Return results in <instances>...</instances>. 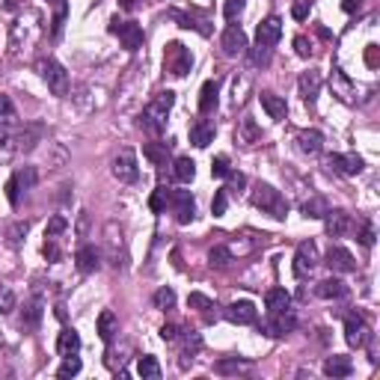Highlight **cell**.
<instances>
[{
    "label": "cell",
    "instance_id": "cb8c5ba5",
    "mask_svg": "<svg viewBox=\"0 0 380 380\" xmlns=\"http://www.w3.org/2000/svg\"><path fill=\"white\" fill-rule=\"evenodd\" d=\"M324 375L333 377V380H336V377H351V375H354V359L333 354V357H327V363H324Z\"/></svg>",
    "mask_w": 380,
    "mask_h": 380
},
{
    "label": "cell",
    "instance_id": "44dd1931",
    "mask_svg": "<svg viewBox=\"0 0 380 380\" xmlns=\"http://www.w3.org/2000/svg\"><path fill=\"white\" fill-rule=\"evenodd\" d=\"M235 140H238L241 146H256V143L261 140V128L256 125V119H252V116H244V119H238Z\"/></svg>",
    "mask_w": 380,
    "mask_h": 380
},
{
    "label": "cell",
    "instance_id": "ab89813d",
    "mask_svg": "<svg viewBox=\"0 0 380 380\" xmlns=\"http://www.w3.org/2000/svg\"><path fill=\"white\" fill-rule=\"evenodd\" d=\"M187 306H190V309H199V312H205L208 318H211V309H217L211 297H205V294H199V292H193V294L187 297Z\"/></svg>",
    "mask_w": 380,
    "mask_h": 380
},
{
    "label": "cell",
    "instance_id": "94428289",
    "mask_svg": "<svg viewBox=\"0 0 380 380\" xmlns=\"http://www.w3.org/2000/svg\"><path fill=\"white\" fill-rule=\"evenodd\" d=\"M48 3H60V0H48Z\"/></svg>",
    "mask_w": 380,
    "mask_h": 380
},
{
    "label": "cell",
    "instance_id": "7c38bea8",
    "mask_svg": "<svg viewBox=\"0 0 380 380\" xmlns=\"http://www.w3.org/2000/svg\"><path fill=\"white\" fill-rule=\"evenodd\" d=\"M220 48L226 57H241V54L247 51V33H244L238 24H229L220 36Z\"/></svg>",
    "mask_w": 380,
    "mask_h": 380
},
{
    "label": "cell",
    "instance_id": "d4e9b609",
    "mask_svg": "<svg viewBox=\"0 0 380 380\" xmlns=\"http://www.w3.org/2000/svg\"><path fill=\"white\" fill-rule=\"evenodd\" d=\"M315 294L324 297V300H342V297H348V285L342 283V279L330 276V279H321V283L315 285Z\"/></svg>",
    "mask_w": 380,
    "mask_h": 380
},
{
    "label": "cell",
    "instance_id": "8992f818",
    "mask_svg": "<svg viewBox=\"0 0 380 380\" xmlns=\"http://www.w3.org/2000/svg\"><path fill=\"white\" fill-rule=\"evenodd\" d=\"M345 339L351 348H366L372 342V327L359 312H351L345 318Z\"/></svg>",
    "mask_w": 380,
    "mask_h": 380
},
{
    "label": "cell",
    "instance_id": "ba28073f",
    "mask_svg": "<svg viewBox=\"0 0 380 380\" xmlns=\"http://www.w3.org/2000/svg\"><path fill=\"white\" fill-rule=\"evenodd\" d=\"M315 268H318V247H315V241L297 244V252H294V276L297 279H306Z\"/></svg>",
    "mask_w": 380,
    "mask_h": 380
},
{
    "label": "cell",
    "instance_id": "816d5d0a",
    "mask_svg": "<svg viewBox=\"0 0 380 380\" xmlns=\"http://www.w3.org/2000/svg\"><path fill=\"white\" fill-rule=\"evenodd\" d=\"M359 244H363V247H372L375 244V226L372 223H363V229H359Z\"/></svg>",
    "mask_w": 380,
    "mask_h": 380
},
{
    "label": "cell",
    "instance_id": "6f0895ef",
    "mask_svg": "<svg viewBox=\"0 0 380 380\" xmlns=\"http://www.w3.org/2000/svg\"><path fill=\"white\" fill-rule=\"evenodd\" d=\"M226 178H229V187H226L229 193H232V190H241L244 185H247V176H244V173H229Z\"/></svg>",
    "mask_w": 380,
    "mask_h": 380
},
{
    "label": "cell",
    "instance_id": "8fae6325",
    "mask_svg": "<svg viewBox=\"0 0 380 380\" xmlns=\"http://www.w3.org/2000/svg\"><path fill=\"white\" fill-rule=\"evenodd\" d=\"M3 140H6V143H15V149H18V152H33V149H36V143L42 140V125H39V122L24 125V128H18L15 134H6Z\"/></svg>",
    "mask_w": 380,
    "mask_h": 380
},
{
    "label": "cell",
    "instance_id": "f907efd6",
    "mask_svg": "<svg viewBox=\"0 0 380 380\" xmlns=\"http://www.w3.org/2000/svg\"><path fill=\"white\" fill-rule=\"evenodd\" d=\"M178 336H182V333H178V327H176V324H164V327H161V339H164V342H169V345H176V342H178Z\"/></svg>",
    "mask_w": 380,
    "mask_h": 380
},
{
    "label": "cell",
    "instance_id": "4dcf8cb0",
    "mask_svg": "<svg viewBox=\"0 0 380 380\" xmlns=\"http://www.w3.org/2000/svg\"><path fill=\"white\" fill-rule=\"evenodd\" d=\"M143 155H146L155 167H167V161H169V143H158V140H152L143 146Z\"/></svg>",
    "mask_w": 380,
    "mask_h": 380
},
{
    "label": "cell",
    "instance_id": "f5cc1de1",
    "mask_svg": "<svg viewBox=\"0 0 380 380\" xmlns=\"http://www.w3.org/2000/svg\"><path fill=\"white\" fill-rule=\"evenodd\" d=\"M45 259H48V261H60L57 238H45Z\"/></svg>",
    "mask_w": 380,
    "mask_h": 380
},
{
    "label": "cell",
    "instance_id": "277c9868",
    "mask_svg": "<svg viewBox=\"0 0 380 380\" xmlns=\"http://www.w3.org/2000/svg\"><path fill=\"white\" fill-rule=\"evenodd\" d=\"M190 69H193V54H190V48H185L182 42H169L164 51V71L173 78H185Z\"/></svg>",
    "mask_w": 380,
    "mask_h": 380
},
{
    "label": "cell",
    "instance_id": "d6a6232c",
    "mask_svg": "<svg viewBox=\"0 0 380 380\" xmlns=\"http://www.w3.org/2000/svg\"><path fill=\"white\" fill-rule=\"evenodd\" d=\"M173 176H176V182H182V185H190L196 178V164L190 158H176V164H173Z\"/></svg>",
    "mask_w": 380,
    "mask_h": 380
},
{
    "label": "cell",
    "instance_id": "ac0fdd59",
    "mask_svg": "<svg viewBox=\"0 0 380 380\" xmlns=\"http://www.w3.org/2000/svg\"><path fill=\"white\" fill-rule=\"evenodd\" d=\"M327 167L342 176H357V173H363V158L354 155V152H351V155H330Z\"/></svg>",
    "mask_w": 380,
    "mask_h": 380
},
{
    "label": "cell",
    "instance_id": "9c48e42d",
    "mask_svg": "<svg viewBox=\"0 0 380 380\" xmlns=\"http://www.w3.org/2000/svg\"><path fill=\"white\" fill-rule=\"evenodd\" d=\"M297 330V318L292 312H276V315H270V318L261 324V333L270 339H279V336H288V333H294Z\"/></svg>",
    "mask_w": 380,
    "mask_h": 380
},
{
    "label": "cell",
    "instance_id": "680465c9",
    "mask_svg": "<svg viewBox=\"0 0 380 380\" xmlns=\"http://www.w3.org/2000/svg\"><path fill=\"white\" fill-rule=\"evenodd\" d=\"M359 6H363V0H345L342 3V9H345L348 15H354V12H359Z\"/></svg>",
    "mask_w": 380,
    "mask_h": 380
},
{
    "label": "cell",
    "instance_id": "f6af8a7d",
    "mask_svg": "<svg viewBox=\"0 0 380 380\" xmlns=\"http://www.w3.org/2000/svg\"><path fill=\"white\" fill-rule=\"evenodd\" d=\"M229 173H232L229 158H226V155H217V158L211 161V176H214V178H226Z\"/></svg>",
    "mask_w": 380,
    "mask_h": 380
},
{
    "label": "cell",
    "instance_id": "7402d4cb",
    "mask_svg": "<svg viewBox=\"0 0 380 380\" xmlns=\"http://www.w3.org/2000/svg\"><path fill=\"white\" fill-rule=\"evenodd\" d=\"M259 102H261V107H265V113L270 116V119H276V122H283V119H285L288 104H285V98H283V95H276V93H270V89H265V93L259 95Z\"/></svg>",
    "mask_w": 380,
    "mask_h": 380
},
{
    "label": "cell",
    "instance_id": "7dc6e473",
    "mask_svg": "<svg viewBox=\"0 0 380 380\" xmlns=\"http://www.w3.org/2000/svg\"><path fill=\"white\" fill-rule=\"evenodd\" d=\"M270 57H274V51H270V48H261V45H256V48H252V54H250L252 66H261V69H265L268 62H270Z\"/></svg>",
    "mask_w": 380,
    "mask_h": 380
},
{
    "label": "cell",
    "instance_id": "9f6ffc18",
    "mask_svg": "<svg viewBox=\"0 0 380 380\" xmlns=\"http://www.w3.org/2000/svg\"><path fill=\"white\" fill-rule=\"evenodd\" d=\"M6 199H9V205H18V199H21V190H18L15 178H9V182H6Z\"/></svg>",
    "mask_w": 380,
    "mask_h": 380
},
{
    "label": "cell",
    "instance_id": "d6986e66",
    "mask_svg": "<svg viewBox=\"0 0 380 380\" xmlns=\"http://www.w3.org/2000/svg\"><path fill=\"white\" fill-rule=\"evenodd\" d=\"M42 315H45V300L36 294V297H30V300L24 303V309H21V327L24 330H36L42 324Z\"/></svg>",
    "mask_w": 380,
    "mask_h": 380
},
{
    "label": "cell",
    "instance_id": "6da1fadb",
    "mask_svg": "<svg viewBox=\"0 0 380 380\" xmlns=\"http://www.w3.org/2000/svg\"><path fill=\"white\" fill-rule=\"evenodd\" d=\"M176 104V93L173 89H164V93H158L152 102L146 104V110L140 113V128L152 134V137H158V134L167 131V113L173 110Z\"/></svg>",
    "mask_w": 380,
    "mask_h": 380
},
{
    "label": "cell",
    "instance_id": "52a82bcc",
    "mask_svg": "<svg viewBox=\"0 0 380 380\" xmlns=\"http://www.w3.org/2000/svg\"><path fill=\"white\" fill-rule=\"evenodd\" d=\"M113 176L122 185H134L140 178V167H137V155L134 149H119V155L113 158Z\"/></svg>",
    "mask_w": 380,
    "mask_h": 380
},
{
    "label": "cell",
    "instance_id": "e575fe53",
    "mask_svg": "<svg viewBox=\"0 0 380 380\" xmlns=\"http://www.w3.org/2000/svg\"><path fill=\"white\" fill-rule=\"evenodd\" d=\"M300 211H303V217H312V220H324V214H327L330 208H327V202H324L321 196H312V199H306V202L300 205Z\"/></svg>",
    "mask_w": 380,
    "mask_h": 380
},
{
    "label": "cell",
    "instance_id": "f546056e",
    "mask_svg": "<svg viewBox=\"0 0 380 380\" xmlns=\"http://www.w3.org/2000/svg\"><path fill=\"white\" fill-rule=\"evenodd\" d=\"M288 306H292V294H288L285 288H270V292L265 294V309H268V315L285 312Z\"/></svg>",
    "mask_w": 380,
    "mask_h": 380
},
{
    "label": "cell",
    "instance_id": "e0dca14e",
    "mask_svg": "<svg viewBox=\"0 0 380 380\" xmlns=\"http://www.w3.org/2000/svg\"><path fill=\"white\" fill-rule=\"evenodd\" d=\"M226 318H229L232 324H256L259 318V312H256V306H252L250 300H235L226 306Z\"/></svg>",
    "mask_w": 380,
    "mask_h": 380
},
{
    "label": "cell",
    "instance_id": "83f0119b",
    "mask_svg": "<svg viewBox=\"0 0 380 380\" xmlns=\"http://www.w3.org/2000/svg\"><path fill=\"white\" fill-rule=\"evenodd\" d=\"M95 330H98V339L110 345L113 336L119 333V321H116V315L110 309H104L102 315H98V321H95Z\"/></svg>",
    "mask_w": 380,
    "mask_h": 380
},
{
    "label": "cell",
    "instance_id": "bcb514c9",
    "mask_svg": "<svg viewBox=\"0 0 380 380\" xmlns=\"http://www.w3.org/2000/svg\"><path fill=\"white\" fill-rule=\"evenodd\" d=\"M226 208H229V190H217L214 193V202H211V211H214V217H223L226 214Z\"/></svg>",
    "mask_w": 380,
    "mask_h": 380
},
{
    "label": "cell",
    "instance_id": "4fadbf2b",
    "mask_svg": "<svg viewBox=\"0 0 380 380\" xmlns=\"http://www.w3.org/2000/svg\"><path fill=\"white\" fill-rule=\"evenodd\" d=\"M279 39H283V21H279L276 15L265 18V21L259 24V30H256V45H261V48H270V51H274Z\"/></svg>",
    "mask_w": 380,
    "mask_h": 380
},
{
    "label": "cell",
    "instance_id": "c3c4849f",
    "mask_svg": "<svg viewBox=\"0 0 380 380\" xmlns=\"http://www.w3.org/2000/svg\"><path fill=\"white\" fill-rule=\"evenodd\" d=\"M309 12H312V0H294V6H292V18H294V21L309 18Z\"/></svg>",
    "mask_w": 380,
    "mask_h": 380
},
{
    "label": "cell",
    "instance_id": "b9f144b4",
    "mask_svg": "<svg viewBox=\"0 0 380 380\" xmlns=\"http://www.w3.org/2000/svg\"><path fill=\"white\" fill-rule=\"evenodd\" d=\"M66 229H69V220L62 214H57V217H51V220H48V226H45V238H60Z\"/></svg>",
    "mask_w": 380,
    "mask_h": 380
},
{
    "label": "cell",
    "instance_id": "7bdbcfd3",
    "mask_svg": "<svg viewBox=\"0 0 380 380\" xmlns=\"http://www.w3.org/2000/svg\"><path fill=\"white\" fill-rule=\"evenodd\" d=\"M152 300H155L158 309H164V312H167V309H173V306H176V292H173V288H158Z\"/></svg>",
    "mask_w": 380,
    "mask_h": 380
},
{
    "label": "cell",
    "instance_id": "9a60e30c",
    "mask_svg": "<svg viewBox=\"0 0 380 380\" xmlns=\"http://www.w3.org/2000/svg\"><path fill=\"white\" fill-rule=\"evenodd\" d=\"M75 261H78V270L80 274H95L102 268V250L95 244H84L78 252H75Z\"/></svg>",
    "mask_w": 380,
    "mask_h": 380
},
{
    "label": "cell",
    "instance_id": "db71d44e",
    "mask_svg": "<svg viewBox=\"0 0 380 380\" xmlns=\"http://www.w3.org/2000/svg\"><path fill=\"white\" fill-rule=\"evenodd\" d=\"M241 9H244V0H229V3L223 6V15L232 21V18H238V15H241Z\"/></svg>",
    "mask_w": 380,
    "mask_h": 380
},
{
    "label": "cell",
    "instance_id": "2e32d148",
    "mask_svg": "<svg viewBox=\"0 0 380 380\" xmlns=\"http://www.w3.org/2000/svg\"><path fill=\"white\" fill-rule=\"evenodd\" d=\"M321 84H324V78H321V71H303L300 80H297V89H300V95H303V102L306 104H315V98H318L321 93Z\"/></svg>",
    "mask_w": 380,
    "mask_h": 380
},
{
    "label": "cell",
    "instance_id": "11a10c76",
    "mask_svg": "<svg viewBox=\"0 0 380 380\" xmlns=\"http://www.w3.org/2000/svg\"><path fill=\"white\" fill-rule=\"evenodd\" d=\"M294 48H297V54H300V57H312V42L306 39V36H297Z\"/></svg>",
    "mask_w": 380,
    "mask_h": 380
},
{
    "label": "cell",
    "instance_id": "f35d334b",
    "mask_svg": "<svg viewBox=\"0 0 380 380\" xmlns=\"http://www.w3.org/2000/svg\"><path fill=\"white\" fill-rule=\"evenodd\" d=\"M75 375H80V359H78V354L62 357V366L57 368V377L60 380H69V377H75Z\"/></svg>",
    "mask_w": 380,
    "mask_h": 380
},
{
    "label": "cell",
    "instance_id": "4316f807",
    "mask_svg": "<svg viewBox=\"0 0 380 380\" xmlns=\"http://www.w3.org/2000/svg\"><path fill=\"white\" fill-rule=\"evenodd\" d=\"M214 125L208 122V119H199V122H193L190 125V143H193L196 149H205L208 143H214Z\"/></svg>",
    "mask_w": 380,
    "mask_h": 380
},
{
    "label": "cell",
    "instance_id": "74e56055",
    "mask_svg": "<svg viewBox=\"0 0 380 380\" xmlns=\"http://www.w3.org/2000/svg\"><path fill=\"white\" fill-rule=\"evenodd\" d=\"M208 265L211 268H229L232 265V250L229 247H214L208 252Z\"/></svg>",
    "mask_w": 380,
    "mask_h": 380
},
{
    "label": "cell",
    "instance_id": "30bf717a",
    "mask_svg": "<svg viewBox=\"0 0 380 380\" xmlns=\"http://www.w3.org/2000/svg\"><path fill=\"white\" fill-rule=\"evenodd\" d=\"M169 205H173V214L182 226H187L193 220L196 202H193V196H190V190H169Z\"/></svg>",
    "mask_w": 380,
    "mask_h": 380
},
{
    "label": "cell",
    "instance_id": "603a6c76",
    "mask_svg": "<svg viewBox=\"0 0 380 380\" xmlns=\"http://www.w3.org/2000/svg\"><path fill=\"white\" fill-rule=\"evenodd\" d=\"M297 149L303 152V155H309V158H315V155H321V149H324V134L321 131H300L297 134Z\"/></svg>",
    "mask_w": 380,
    "mask_h": 380
},
{
    "label": "cell",
    "instance_id": "f1b7e54d",
    "mask_svg": "<svg viewBox=\"0 0 380 380\" xmlns=\"http://www.w3.org/2000/svg\"><path fill=\"white\" fill-rule=\"evenodd\" d=\"M80 351V333L75 327H66L57 336V354L60 357H71V354H78Z\"/></svg>",
    "mask_w": 380,
    "mask_h": 380
},
{
    "label": "cell",
    "instance_id": "1f68e13d",
    "mask_svg": "<svg viewBox=\"0 0 380 380\" xmlns=\"http://www.w3.org/2000/svg\"><path fill=\"white\" fill-rule=\"evenodd\" d=\"M250 368H252L250 359H238V357L217 359V363H214V372L217 375H244V372H250Z\"/></svg>",
    "mask_w": 380,
    "mask_h": 380
},
{
    "label": "cell",
    "instance_id": "681fc988",
    "mask_svg": "<svg viewBox=\"0 0 380 380\" xmlns=\"http://www.w3.org/2000/svg\"><path fill=\"white\" fill-rule=\"evenodd\" d=\"M27 229H30V223H15L12 229H9V235H6L9 244H12V247H18V244H21V238L27 235Z\"/></svg>",
    "mask_w": 380,
    "mask_h": 380
},
{
    "label": "cell",
    "instance_id": "5b68a950",
    "mask_svg": "<svg viewBox=\"0 0 380 380\" xmlns=\"http://www.w3.org/2000/svg\"><path fill=\"white\" fill-rule=\"evenodd\" d=\"M110 33L119 36L125 51H140L143 48V27L137 21H119V18H110Z\"/></svg>",
    "mask_w": 380,
    "mask_h": 380
},
{
    "label": "cell",
    "instance_id": "484cf974",
    "mask_svg": "<svg viewBox=\"0 0 380 380\" xmlns=\"http://www.w3.org/2000/svg\"><path fill=\"white\" fill-rule=\"evenodd\" d=\"M217 95H220V80H205L199 93V113L208 116L217 110Z\"/></svg>",
    "mask_w": 380,
    "mask_h": 380
},
{
    "label": "cell",
    "instance_id": "91938a15",
    "mask_svg": "<svg viewBox=\"0 0 380 380\" xmlns=\"http://www.w3.org/2000/svg\"><path fill=\"white\" fill-rule=\"evenodd\" d=\"M119 6H122V9H128V12H131V9H137V6H140V0H119Z\"/></svg>",
    "mask_w": 380,
    "mask_h": 380
},
{
    "label": "cell",
    "instance_id": "8d00e7d4",
    "mask_svg": "<svg viewBox=\"0 0 380 380\" xmlns=\"http://www.w3.org/2000/svg\"><path fill=\"white\" fill-rule=\"evenodd\" d=\"M12 178H15L18 190H30V187H36V182H39V176H36V167H24V169H18V173H15Z\"/></svg>",
    "mask_w": 380,
    "mask_h": 380
},
{
    "label": "cell",
    "instance_id": "ee69618b",
    "mask_svg": "<svg viewBox=\"0 0 380 380\" xmlns=\"http://www.w3.org/2000/svg\"><path fill=\"white\" fill-rule=\"evenodd\" d=\"M15 292H12V288H9V285H0V315H9V312H12L15 309Z\"/></svg>",
    "mask_w": 380,
    "mask_h": 380
},
{
    "label": "cell",
    "instance_id": "ffe728a7",
    "mask_svg": "<svg viewBox=\"0 0 380 380\" xmlns=\"http://www.w3.org/2000/svg\"><path fill=\"white\" fill-rule=\"evenodd\" d=\"M324 226H327L330 238H345L354 223H351V214H345V211H327L324 214Z\"/></svg>",
    "mask_w": 380,
    "mask_h": 380
},
{
    "label": "cell",
    "instance_id": "60d3db41",
    "mask_svg": "<svg viewBox=\"0 0 380 380\" xmlns=\"http://www.w3.org/2000/svg\"><path fill=\"white\" fill-rule=\"evenodd\" d=\"M167 205H169V187H158L155 193H152V199H149V208L155 214H164Z\"/></svg>",
    "mask_w": 380,
    "mask_h": 380
},
{
    "label": "cell",
    "instance_id": "5bb4252c",
    "mask_svg": "<svg viewBox=\"0 0 380 380\" xmlns=\"http://www.w3.org/2000/svg\"><path fill=\"white\" fill-rule=\"evenodd\" d=\"M327 268L333 270V274H354V270H357V259L351 256V250H345V247H330Z\"/></svg>",
    "mask_w": 380,
    "mask_h": 380
},
{
    "label": "cell",
    "instance_id": "3957f363",
    "mask_svg": "<svg viewBox=\"0 0 380 380\" xmlns=\"http://www.w3.org/2000/svg\"><path fill=\"white\" fill-rule=\"evenodd\" d=\"M36 71L42 75V80L48 84V89L54 95H69V71L62 62H57L54 57H42L39 62H36Z\"/></svg>",
    "mask_w": 380,
    "mask_h": 380
},
{
    "label": "cell",
    "instance_id": "d590c367",
    "mask_svg": "<svg viewBox=\"0 0 380 380\" xmlns=\"http://www.w3.org/2000/svg\"><path fill=\"white\" fill-rule=\"evenodd\" d=\"M15 122H18V110H15L12 98L0 93V125H3V128H9V125H15Z\"/></svg>",
    "mask_w": 380,
    "mask_h": 380
},
{
    "label": "cell",
    "instance_id": "836d02e7",
    "mask_svg": "<svg viewBox=\"0 0 380 380\" xmlns=\"http://www.w3.org/2000/svg\"><path fill=\"white\" fill-rule=\"evenodd\" d=\"M137 375H140L143 380H158V377H161V363H158V357H152V354L140 357V363H137Z\"/></svg>",
    "mask_w": 380,
    "mask_h": 380
},
{
    "label": "cell",
    "instance_id": "7a4b0ae2",
    "mask_svg": "<svg viewBox=\"0 0 380 380\" xmlns=\"http://www.w3.org/2000/svg\"><path fill=\"white\" fill-rule=\"evenodd\" d=\"M252 205L261 208L265 214H270L274 220H285V214H288V202H285V196L279 193L276 187H270V185H256L252 187Z\"/></svg>",
    "mask_w": 380,
    "mask_h": 380
}]
</instances>
